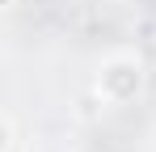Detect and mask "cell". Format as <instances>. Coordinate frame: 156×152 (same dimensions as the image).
<instances>
[{"label": "cell", "mask_w": 156, "mask_h": 152, "mask_svg": "<svg viewBox=\"0 0 156 152\" xmlns=\"http://www.w3.org/2000/svg\"><path fill=\"white\" fill-rule=\"evenodd\" d=\"M144 93V63L135 55H110L97 68V97L110 106H127Z\"/></svg>", "instance_id": "obj_1"}, {"label": "cell", "mask_w": 156, "mask_h": 152, "mask_svg": "<svg viewBox=\"0 0 156 152\" xmlns=\"http://www.w3.org/2000/svg\"><path fill=\"white\" fill-rule=\"evenodd\" d=\"M4 9H13V0H4Z\"/></svg>", "instance_id": "obj_2"}]
</instances>
